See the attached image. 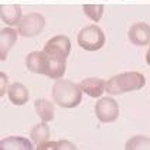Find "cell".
<instances>
[{
    "label": "cell",
    "mask_w": 150,
    "mask_h": 150,
    "mask_svg": "<svg viewBox=\"0 0 150 150\" xmlns=\"http://www.w3.org/2000/svg\"><path fill=\"white\" fill-rule=\"evenodd\" d=\"M44 25H45V18L42 14L28 13L21 17L20 23L17 24V33L25 38L35 37L44 30Z\"/></svg>",
    "instance_id": "cell-4"
},
{
    "label": "cell",
    "mask_w": 150,
    "mask_h": 150,
    "mask_svg": "<svg viewBox=\"0 0 150 150\" xmlns=\"http://www.w3.org/2000/svg\"><path fill=\"white\" fill-rule=\"evenodd\" d=\"M129 41L133 45L143 47L150 44V24L147 23H134L127 31Z\"/></svg>",
    "instance_id": "cell-8"
},
{
    "label": "cell",
    "mask_w": 150,
    "mask_h": 150,
    "mask_svg": "<svg viewBox=\"0 0 150 150\" xmlns=\"http://www.w3.org/2000/svg\"><path fill=\"white\" fill-rule=\"evenodd\" d=\"M21 7L18 4H1L0 6V18L8 27L17 25L21 20Z\"/></svg>",
    "instance_id": "cell-12"
},
{
    "label": "cell",
    "mask_w": 150,
    "mask_h": 150,
    "mask_svg": "<svg viewBox=\"0 0 150 150\" xmlns=\"http://www.w3.org/2000/svg\"><path fill=\"white\" fill-rule=\"evenodd\" d=\"M30 137H31L33 143H35V144L47 142L50 139V127L47 125V122L41 120V123L34 126L31 129V132H30Z\"/></svg>",
    "instance_id": "cell-15"
},
{
    "label": "cell",
    "mask_w": 150,
    "mask_h": 150,
    "mask_svg": "<svg viewBox=\"0 0 150 150\" xmlns=\"http://www.w3.org/2000/svg\"><path fill=\"white\" fill-rule=\"evenodd\" d=\"M105 34L96 24H91L83 27L78 33L76 41L78 45L86 51H98L105 45Z\"/></svg>",
    "instance_id": "cell-3"
},
{
    "label": "cell",
    "mask_w": 150,
    "mask_h": 150,
    "mask_svg": "<svg viewBox=\"0 0 150 150\" xmlns=\"http://www.w3.org/2000/svg\"><path fill=\"white\" fill-rule=\"evenodd\" d=\"M17 31L11 27H4L0 30V59L4 61L7 58L8 51L17 41Z\"/></svg>",
    "instance_id": "cell-10"
},
{
    "label": "cell",
    "mask_w": 150,
    "mask_h": 150,
    "mask_svg": "<svg viewBox=\"0 0 150 150\" xmlns=\"http://www.w3.org/2000/svg\"><path fill=\"white\" fill-rule=\"evenodd\" d=\"M82 93L79 83H75L69 79H57L51 89L52 100L58 106L67 109L76 108L82 100Z\"/></svg>",
    "instance_id": "cell-1"
},
{
    "label": "cell",
    "mask_w": 150,
    "mask_h": 150,
    "mask_svg": "<svg viewBox=\"0 0 150 150\" xmlns=\"http://www.w3.org/2000/svg\"><path fill=\"white\" fill-rule=\"evenodd\" d=\"M67 69V61H61V59L50 58V67L47 71V75L51 79H61Z\"/></svg>",
    "instance_id": "cell-16"
},
{
    "label": "cell",
    "mask_w": 150,
    "mask_h": 150,
    "mask_svg": "<svg viewBox=\"0 0 150 150\" xmlns=\"http://www.w3.org/2000/svg\"><path fill=\"white\" fill-rule=\"evenodd\" d=\"M0 150H34L33 140L21 136H8L1 139Z\"/></svg>",
    "instance_id": "cell-11"
},
{
    "label": "cell",
    "mask_w": 150,
    "mask_h": 150,
    "mask_svg": "<svg viewBox=\"0 0 150 150\" xmlns=\"http://www.w3.org/2000/svg\"><path fill=\"white\" fill-rule=\"evenodd\" d=\"M42 51L54 59H61V61H67V57L71 52V41L67 35H55L50 38L48 41L45 42Z\"/></svg>",
    "instance_id": "cell-5"
},
{
    "label": "cell",
    "mask_w": 150,
    "mask_h": 150,
    "mask_svg": "<svg viewBox=\"0 0 150 150\" xmlns=\"http://www.w3.org/2000/svg\"><path fill=\"white\" fill-rule=\"evenodd\" d=\"M34 108H35V113L38 115V117L42 122H51L54 119V103L48 99H35L34 102Z\"/></svg>",
    "instance_id": "cell-14"
},
{
    "label": "cell",
    "mask_w": 150,
    "mask_h": 150,
    "mask_svg": "<svg viewBox=\"0 0 150 150\" xmlns=\"http://www.w3.org/2000/svg\"><path fill=\"white\" fill-rule=\"evenodd\" d=\"M58 150H76V146L69 140H58Z\"/></svg>",
    "instance_id": "cell-21"
},
{
    "label": "cell",
    "mask_w": 150,
    "mask_h": 150,
    "mask_svg": "<svg viewBox=\"0 0 150 150\" xmlns=\"http://www.w3.org/2000/svg\"><path fill=\"white\" fill-rule=\"evenodd\" d=\"M7 82H8L7 75L4 74V72H0V96H4L6 91H8Z\"/></svg>",
    "instance_id": "cell-20"
},
{
    "label": "cell",
    "mask_w": 150,
    "mask_h": 150,
    "mask_svg": "<svg viewBox=\"0 0 150 150\" xmlns=\"http://www.w3.org/2000/svg\"><path fill=\"white\" fill-rule=\"evenodd\" d=\"M146 85V76L137 71H129L113 75L106 82V92L110 95H120L126 92L142 89Z\"/></svg>",
    "instance_id": "cell-2"
},
{
    "label": "cell",
    "mask_w": 150,
    "mask_h": 150,
    "mask_svg": "<svg viewBox=\"0 0 150 150\" xmlns=\"http://www.w3.org/2000/svg\"><path fill=\"white\" fill-rule=\"evenodd\" d=\"M125 150H150V137L149 136H132L125 144Z\"/></svg>",
    "instance_id": "cell-17"
},
{
    "label": "cell",
    "mask_w": 150,
    "mask_h": 150,
    "mask_svg": "<svg viewBox=\"0 0 150 150\" xmlns=\"http://www.w3.org/2000/svg\"><path fill=\"white\" fill-rule=\"evenodd\" d=\"M95 113L100 123H112L119 117V105L113 98H100L95 105Z\"/></svg>",
    "instance_id": "cell-6"
},
{
    "label": "cell",
    "mask_w": 150,
    "mask_h": 150,
    "mask_svg": "<svg viewBox=\"0 0 150 150\" xmlns=\"http://www.w3.org/2000/svg\"><path fill=\"white\" fill-rule=\"evenodd\" d=\"M7 96L13 105L23 106V105H25L28 102L30 93H28V89H27L25 85H23V83H20V82H16V83H11L8 86Z\"/></svg>",
    "instance_id": "cell-13"
},
{
    "label": "cell",
    "mask_w": 150,
    "mask_h": 150,
    "mask_svg": "<svg viewBox=\"0 0 150 150\" xmlns=\"http://www.w3.org/2000/svg\"><path fill=\"white\" fill-rule=\"evenodd\" d=\"M25 67L34 74L47 75L50 67V57L44 51H33L25 57Z\"/></svg>",
    "instance_id": "cell-7"
},
{
    "label": "cell",
    "mask_w": 150,
    "mask_h": 150,
    "mask_svg": "<svg viewBox=\"0 0 150 150\" xmlns=\"http://www.w3.org/2000/svg\"><path fill=\"white\" fill-rule=\"evenodd\" d=\"M79 86H81L82 92H85L91 98H99L106 91V82L102 78H95V76L82 79L79 82Z\"/></svg>",
    "instance_id": "cell-9"
},
{
    "label": "cell",
    "mask_w": 150,
    "mask_h": 150,
    "mask_svg": "<svg viewBox=\"0 0 150 150\" xmlns=\"http://www.w3.org/2000/svg\"><path fill=\"white\" fill-rule=\"evenodd\" d=\"M146 62L150 65V45H149V50H147V52H146Z\"/></svg>",
    "instance_id": "cell-22"
},
{
    "label": "cell",
    "mask_w": 150,
    "mask_h": 150,
    "mask_svg": "<svg viewBox=\"0 0 150 150\" xmlns=\"http://www.w3.org/2000/svg\"><path fill=\"white\" fill-rule=\"evenodd\" d=\"M35 150H58V140L57 142L47 140V142H44V143H40V144H37Z\"/></svg>",
    "instance_id": "cell-19"
},
{
    "label": "cell",
    "mask_w": 150,
    "mask_h": 150,
    "mask_svg": "<svg viewBox=\"0 0 150 150\" xmlns=\"http://www.w3.org/2000/svg\"><path fill=\"white\" fill-rule=\"evenodd\" d=\"M82 10L83 13L95 23H98L103 16V4H83Z\"/></svg>",
    "instance_id": "cell-18"
}]
</instances>
